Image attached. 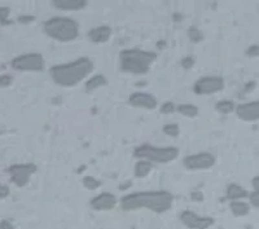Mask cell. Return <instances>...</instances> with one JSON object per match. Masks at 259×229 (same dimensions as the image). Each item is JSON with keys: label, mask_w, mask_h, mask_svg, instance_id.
Returning <instances> with one entry per match:
<instances>
[{"label": "cell", "mask_w": 259, "mask_h": 229, "mask_svg": "<svg viewBox=\"0 0 259 229\" xmlns=\"http://www.w3.org/2000/svg\"><path fill=\"white\" fill-rule=\"evenodd\" d=\"M254 88H256V82H254V81L249 82V83H246V85H245V88H244V92H245V93H248V92L253 91Z\"/></svg>", "instance_id": "obj_36"}, {"label": "cell", "mask_w": 259, "mask_h": 229, "mask_svg": "<svg viewBox=\"0 0 259 229\" xmlns=\"http://www.w3.org/2000/svg\"><path fill=\"white\" fill-rule=\"evenodd\" d=\"M205 196H203L202 192L200 191H192L191 192V200L195 202H202Z\"/></svg>", "instance_id": "obj_32"}, {"label": "cell", "mask_w": 259, "mask_h": 229, "mask_svg": "<svg viewBox=\"0 0 259 229\" xmlns=\"http://www.w3.org/2000/svg\"><path fill=\"white\" fill-rule=\"evenodd\" d=\"M160 112L162 114H173L174 112H176V105L174 102L166 101L160 106Z\"/></svg>", "instance_id": "obj_26"}, {"label": "cell", "mask_w": 259, "mask_h": 229, "mask_svg": "<svg viewBox=\"0 0 259 229\" xmlns=\"http://www.w3.org/2000/svg\"><path fill=\"white\" fill-rule=\"evenodd\" d=\"M11 176V181L18 188L26 187L30 181V176L36 172V165L34 163H14L7 169Z\"/></svg>", "instance_id": "obj_8"}, {"label": "cell", "mask_w": 259, "mask_h": 229, "mask_svg": "<svg viewBox=\"0 0 259 229\" xmlns=\"http://www.w3.org/2000/svg\"><path fill=\"white\" fill-rule=\"evenodd\" d=\"M195 64H196V60L193 56H185L180 60V66L183 67V69H185V70L192 69V67L195 66Z\"/></svg>", "instance_id": "obj_27"}, {"label": "cell", "mask_w": 259, "mask_h": 229, "mask_svg": "<svg viewBox=\"0 0 259 229\" xmlns=\"http://www.w3.org/2000/svg\"><path fill=\"white\" fill-rule=\"evenodd\" d=\"M0 229H14L13 223L9 220V219H3L0 222Z\"/></svg>", "instance_id": "obj_33"}, {"label": "cell", "mask_w": 259, "mask_h": 229, "mask_svg": "<svg viewBox=\"0 0 259 229\" xmlns=\"http://www.w3.org/2000/svg\"><path fill=\"white\" fill-rule=\"evenodd\" d=\"M36 20V17L34 14H20L17 17L18 24H22V25H29Z\"/></svg>", "instance_id": "obj_29"}, {"label": "cell", "mask_w": 259, "mask_h": 229, "mask_svg": "<svg viewBox=\"0 0 259 229\" xmlns=\"http://www.w3.org/2000/svg\"><path fill=\"white\" fill-rule=\"evenodd\" d=\"M230 210L236 218H242V216H246L250 212V204L248 202L242 201V200L232 201L230 202Z\"/></svg>", "instance_id": "obj_18"}, {"label": "cell", "mask_w": 259, "mask_h": 229, "mask_svg": "<svg viewBox=\"0 0 259 229\" xmlns=\"http://www.w3.org/2000/svg\"><path fill=\"white\" fill-rule=\"evenodd\" d=\"M217 158L213 153L200 152L195 154H189L183 159V166L191 171H200V170H209L214 167Z\"/></svg>", "instance_id": "obj_9"}, {"label": "cell", "mask_w": 259, "mask_h": 229, "mask_svg": "<svg viewBox=\"0 0 259 229\" xmlns=\"http://www.w3.org/2000/svg\"><path fill=\"white\" fill-rule=\"evenodd\" d=\"M187 35H188V39L192 43H200L203 40L202 31H201L199 28H196V26H191V28H188V30H187Z\"/></svg>", "instance_id": "obj_22"}, {"label": "cell", "mask_w": 259, "mask_h": 229, "mask_svg": "<svg viewBox=\"0 0 259 229\" xmlns=\"http://www.w3.org/2000/svg\"><path fill=\"white\" fill-rule=\"evenodd\" d=\"M174 202V196L167 191L135 192L121 198V208L123 211L149 210L156 214L169 211Z\"/></svg>", "instance_id": "obj_1"}, {"label": "cell", "mask_w": 259, "mask_h": 229, "mask_svg": "<svg viewBox=\"0 0 259 229\" xmlns=\"http://www.w3.org/2000/svg\"><path fill=\"white\" fill-rule=\"evenodd\" d=\"M0 187H1V184H0Z\"/></svg>", "instance_id": "obj_41"}, {"label": "cell", "mask_w": 259, "mask_h": 229, "mask_svg": "<svg viewBox=\"0 0 259 229\" xmlns=\"http://www.w3.org/2000/svg\"><path fill=\"white\" fill-rule=\"evenodd\" d=\"M245 53L248 57H259V44H252Z\"/></svg>", "instance_id": "obj_31"}, {"label": "cell", "mask_w": 259, "mask_h": 229, "mask_svg": "<svg viewBox=\"0 0 259 229\" xmlns=\"http://www.w3.org/2000/svg\"><path fill=\"white\" fill-rule=\"evenodd\" d=\"M162 131H164L165 135L170 136V138H176V136H179V134H180V128H179V126H177L176 123L165 124Z\"/></svg>", "instance_id": "obj_25"}, {"label": "cell", "mask_w": 259, "mask_h": 229, "mask_svg": "<svg viewBox=\"0 0 259 229\" xmlns=\"http://www.w3.org/2000/svg\"><path fill=\"white\" fill-rule=\"evenodd\" d=\"M215 110L220 114H231L236 110V104L232 100H220L215 104Z\"/></svg>", "instance_id": "obj_21"}, {"label": "cell", "mask_w": 259, "mask_h": 229, "mask_svg": "<svg viewBox=\"0 0 259 229\" xmlns=\"http://www.w3.org/2000/svg\"><path fill=\"white\" fill-rule=\"evenodd\" d=\"M249 192L246 191L245 188L240 185L237 183H231L227 185V189H226V198L228 201H240V200H244V198H248Z\"/></svg>", "instance_id": "obj_16"}, {"label": "cell", "mask_w": 259, "mask_h": 229, "mask_svg": "<svg viewBox=\"0 0 259 229\" xmlns=\"http://www.w3.org/2000/svg\"><path fill=\"white\" fill-rule=\"evenodd\" d=\"M226 87V82L222 77L218 75H207L197 79L193 85V92L196 95L207 96L223 91Z\"/></svg>", "instance_id": "obj_7"}, {"label": "cell", "mask_w": 259, "mask_h": 229, "mask_svg": "<svg viewBox=\"0 0 259 229\" xmlns=\"http://www.w3.org/2000/svg\"><path fill=\"white\" fill-rule=\"evenodd\" d=\"M82 183L86 189H88V191H96V189H99L101 187V181L93 176H85Z\"/></svg>", "instance_id": "obj_23"}, {"label": "cell", "mask_w": 259, "mask_h": 229, "mask_svg": "<svg viewBox=\"0 0 259 229\" xmlns=\"http://www.w3.org/2000/svg\"><path fill=\"white\" fill-rule=\"evenodd\" d=\"M249 204L253 206V207L259 208V193L256 191H253L252 193H249Z\"/></svg>", "instance_id": "obj_30"}, {"label": "cell", "mask_w": 259, "mask_h": 229, "mask_svg": "<svg viewBox=\"0 0 259 229\" xmlns=\"http://www.w3.org/2000/svg\"><path fill=\"white\" fill-rule=\"evenodd\" d=\"M236 115L244 122H257L259 120V100L249 101L236 106Z\"/></svg>", "instance_id": "obj_13"}, {"label": "cell", "mask_w": 259, "mask_h": 229, "mask_svg": "<svg viewBox=\"0 0 259 229\" xmlns=\"http://www.w3.org/2000/svg\"><path fill=\"white\" fill-rule=\"evenodd\" d=\"M158 43H160V44H157V46H160L161 48H164V47H165V42H158Z\"/></svg>", "instance_id": "obj_39"}, {"label": "cell", "mask_w": 259, "mask_h": 229, "mask_svg": "<svg viewBox=\"0 0 259 229\" xmlns=\"http://www.w3.org/2000/svg\"><path fill=\"white\" fill-rule=\"evenodd\" d=\"M89 206L95 211H110L117 206V197L110 192H103L91 198Z\"/></svg>", "instance_id": "obj_12"}, {"label": "cell", "mask_w": 259, "mask_h": 229, "mask_svg": "<svg viewBox=\"0 0 259 229\" xmlns=\"http://www.w3.org/2000/svg\"><path fill=\"white\" fill-rule=\"evenodd\" d=\"M128 104L134 108L145 110H154L158 106V101L152 93L148 92H134L128 97Z\"/></svg>", "instance_id": "obj_11"}, {"label": "cell", "mask_w": 259, "mask_h": 229, "mask_svg": "<svg viewBox=\"0 0 259 229\" xmlns=\"http://www.w3.org/2000/svg\"><path fill=\"white\" fill-rule=\"evenodd\" d=\"M150 171H152V163L144 161V159H139L135 165V169H134V173L139 179H143L146 175H149Z\"/></svg>", "instance_id": "obj_19"}, {"label": "cell", "mask_w": 259, "mask_h": 229, "mask_svg": "<svg viewBox=\"0 0 259 229\" xmlns=\"http://www.w3.org/2000/svg\"><path fill=\"white\" fill-rule=\"evenodd\" d=\"M46 60L38 52L24 53L14 57L11 61L12 69L17 71H42L44 69Z\"/></svg>", "instance_id": "obj_6"}, {"label": "cell", "mask_w": 259, "mask_h": 229, "mask_svg": "<svg viewBox=\"0 0 259 229\" xmlns=\"http://www.w3.org/2000/svg\"><path fill=\"white\" fill-rule=\"evenodd\" d=\"M131 187H132L131 180H126V181L119 184V191H127L128 188H131Z\"/></svg>", "instance_id": "obj_35"}, {"label": "cell", "mask_w": 259, "mask_h": 229, "mask_svg": "<svg viewBox=\"0 0 259 229\" xmlns=\"http://www.w3.org/2000/svg\"><path fill=\"white\" fill-rule=\"evenodd\" d=\"M11 193V189L8 185H1L0 187V200H4V198H7Z\"/></svg>", "instance_id": "obj_34"}, {"label": "cell", "mask_w": 259, "mask_h": 229, "mask_svg": "<svg viewBox=\"0 0 259 229\" xmlns=\"http://www.w3.org/2000/svg\"><path fill=\"white\" fill-rule=\"evenodd\" d=\"M252 185H253V188H254V191L258 192V193H259V175H258V176H256V177H253Z\"/></svg>", "instance_id": "obj_37"}, {"label": "cell", "mask_w": 259, "mask_h": 229, "mask_svg": "<svg viewBox=\"0 0 259 229\" xmlns=\"http://www.w3.org/2000/svg\"><path fill=\"white\" fill-rule=\"evenodd\" d=\"M112 34H113V31H112L110 26L101 25L91 29L87 35H88L89 40L95 44H103V43H107L109 40Z\"/></svg>", "instance_id": "obj_14"}, {"label": "cell", "mask_w": 259, "mask_h": 229, "mask_svg": "<svg viewBox=\"0 0 259 229\" xmlns=\"http://www.w3.org/2000/svg\"><path fill=\"white\" fill-rule=\"evenodd\" d=\"M108 86V79L104 74H95L89 78L88 81L86 82L85 88L87 92H92L97 88L105 87Z\"/></svg>", "instance_id": "obj_17"}, {"label": "cell", "mask_w": 259, "mask_h": 229, "mask_svg": "<svg viewBox=\"0 0 259 229\" xmlns=\"http://www.w3.org/2000/svg\"><path fill=\"white\" fill-rule=\"evenodd\" d=\"M157 60V53L140 48H127L119 52V66L124 73L134 75L146 74L153 62Z\"/></svg>", "instance_id": "obj_3"}, {"label": "cell", "mask_w": 259, "mask_h": 229, "mask_svg": "<svg viewBox=\"0 0 259 229\" xmlns=\"http://www.w3.org/2000/svg\"><path fill=\"white\" fill-rule=\"evenodd\" d=\"M43 32L57 42L66 43L78 38V22L66 16H55L43 24Z\"/></svg>", "instance_id": "obj_4"}, {"label": "cell", "mask_w": 259, "mask_h": 229, "mask_svg": "<svg viewBox=\"0 0 259 229\" xmlns=\"http://www.w3.org/2000/svg\"><path fill=\"white\" fill-rule=\"evenodd\" d=\"M93 67V61L89 57L83 56L70 62L54 65L50 69V75L60 87H74L92 73Z\"/></svg>", "instance_id": "obj_2"}, {"label": "cell", "mask_w": 259, "mask_h": 229, "mask_svg": "<svg viewBox=\"0 0 259 229\" xmlns=\"http://www.w3.org/2000/svg\"><path fill=\"white\" fill-rule=\"evenodd\" d=\"M0 136H1V131H0Z\"/></svg>", "instance_id": "obj_40"}, {"label": "cell", "mask_w": 259, "mask_h": 229, "mask_svg": "<svg viewBox=\"0 0 259 229\" xmlns=\"http://www.w3.org/2000/svg\"><path fill=\"white\" fill-rule=\"evenodd\" d=\"M9 14H11V8L4 7V5L0 7V25L9 26L13 24V21L9 20Z\"/></svg>", "instance_id": "obj_24"}, {"label": "cell", "mask_w": 259, "mask_h": 229, "mask_svg": "<svg viewBox=\"0 0 259 229\" xmlns=\"http://www.w3.org/2000/svg\"><path fill=\"white\" fill-rule=\"evenodd\" d=\"M173 20H174V22H176V24L177 22H181V20H183V16L176 12V13L173 14Z\"/></svg>", "instance_id": "obj_38"}, {"label": "cell", "mask_w": 259, "mask_h": 229, "mask_svg": "<svg viewBox=\"0 0 259 229\" xmlns=\"http://www.w3.org/2000/svg\"><path fill=\"white\" fill-rule=\"evenodd\" d=\"M13 83V77L11 74H0V88H7Z\"/></svg>", "instance_id": "obj_28"}, {"label": "cell", "mask_w": 259, "mask_h": 229, "mask_svg": "<svg viewBox=\"0 0 259 229\" xmlns=\"http://www.w3.org/2000/svg\"><path fill=\"white\" fill-rule=\"evenodd\" d=\"M179 149L175 146H156L152 144H142L134 150L136 159H144L150 163H169L179 157Z\"/></svg>", "instance_id": "obj_5"}, {"label": "cell", "mask_w": 259, "mask_h": 229, "mask_svg": "<svg viewBox=\"0 0 259 229\" xmlns=\"http://www.w3.org/2000/svg\"><path fill=\"white\" fill-rule=\"evenodd\" d=\"M52 5L60 11H81L87 7V1L86 0H54Z\"/></svg>", "instance_id": "obj_15"}, {"label": "cell", "mask_w": 259, "mask_h": 229, "mask_svg": "<svg viewBox=\"0 0 259 229\" xmlns=\"http://www.w3.org/2000/svg\"><path fill=\"white\" fill-rule=\"evenodd\" d=\"M180 222L189 229H207L214 226V218L211 216H201L191 210H184L179 215Z\"/></svg>", "instance_id": "obj_10"}, {"label": "cell", "mask_w": 259, "mask_h": 229, "mask_svg": "<svg viewBox=\"0 0 259 229\" xmlns=\"http://www.w3.org/2000/svg\"><path fill=\"white\" fill-rule=\"evenodd\" d=\"M176 112L187 118H195L199 114V108L193 104H179L176 106Z\"/></svg>", "instance_id": "obj_20"}]
</instances>
